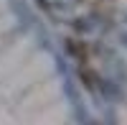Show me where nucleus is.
<instances>
[{"instance_id":"f257e3e1","label":"nucleus","mask_w":127,"mask_h":125,"mask_svg":"<svg viewBox=\"0 0 127 125\" xmlns=\"http://www.w3.org/2000/svg\"><path fill=\"white\" fill-rule=\"evenodd\" d=\"M81 79L87 82V87H89V89H97V84H99V79L94 77L89 69H81Z\"/></svg>"}]
</instances>
